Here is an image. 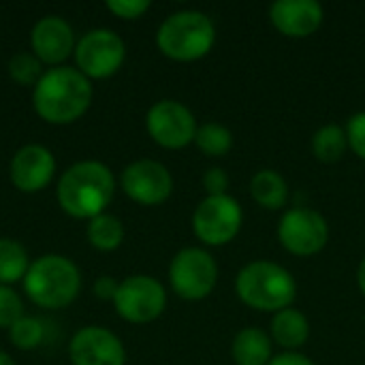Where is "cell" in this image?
<instances>
[{
  "label": "cell",
  "instance_id": "cell-1",
  "mask_svg": "<svg viewBox=\"0 0 365 365\" xmlns=\"http://www.w3.org/2000/svg\"><path fill=\"white\" fill-rule=\"evenodd\" d=\"M92 103L90 79L71 66H56L43 73L32 92L34 111L49 124H71L79 120Z\"/></svg>",
  "mask_w": 365,
  "mask_h": 365
},
{
  "label": "cell",
  "instance_id": "cell-2",
  "mask_svg": "<svg viewBox=\"0 0 365 365\" xmlns=\"http://www.w3.org/2000/svg\"><path fill=\"white\" fill-rule=\"evenodd\" d=\"M115 192L111 169L98 160L71 165L58 182V203L73 218H94L105 214Z\"/></svg>",
  "mask_w": 365,
  "mask_h": 365
},
{
  "label": "cell",
  "instance_id": "cell-3",
  "mask_svg": "<svg viewBox=\"0 0 365 365\" xmlns=\"http://www.w3.org/2000/svg\"><path fill=\"white\" fill-rule=\"evenodd\" d=\"M235 293L242 304L257 312H280L293 308L297 282L291 272L272 261H252L240 269Z\"/></svg>",
  "mask_w": 365,
  "mask_h": 365
},
{
  "label": "cell",
  "instance_id": "cell-4",
  "mask_svg": "<svg viewBox=\"0 0 365 365\" xmlns=\"http://www.w3.org/2000/svg\"><path fill=\"white\" fill-rule=\"evenodd\" d=\"M216 43L212 17L201 11L171 13L156 32L158 49L175 62H195L205 58Z\"/></svg>",
  "mask_w": 365,
  "mask_h": 365
},
{
  "label": "cell",
  "instance_id": "cell-5",
  "mask_svg": "<svg viewBox=\"0 0 365 365\" xmlns=\"http://www.w3.org/2000/svg\"><path fill=\"white\" fill-rule=\"evenodd\" d=\"M81 276L77 265L60 255H43L38 257L26 278L24 291L38 306L49 310L66 308L79 293Z\"/></svg>",
  "mask_w": 365,
  "mask_h": 365
},
{
  "label": "cell",
  "instance_id": "cell-6",
  "mask_svg": "<svg viewBox=\"0 0 365 365\" xmlns=\"http://www.w3.org/2000/svg\"><path fill=\"white\" fill-rule=\"evenodd\" d=\"M169 282L186 302L205 299L218 282V265L203 248H182L169 265Z\"/></svg>",
  "mask_w": 365,
  "mask_h": 365
},
{
  "label": "cell",
  "instance_id": "cell-7",
  "mask_svg": "<svg viewBox=\"0 0 365 365\" xmlns=\"http://www.w3.org/2000/svg\"><path fill=\"white\" fill-rule=\"evenodd\" d=\"M244 212L231 195L205 197L192 214V231L205 246H225L242 229Z\"/></svg>",
  "mask_w": 365,
  "mask_h": 365
},
{
  "label": "cell",
  "instance_id": "cell-8",
  "mask_svg": "<svg viewBox=\"0 0 365 365\" xmlns=\"http://www.w3.org/2000/svg\"><path fill=\"white\" fill-rule=\"evenodd\" d=\"M113 306L124 321L143 325L163 314L167 306V293L156 278L137 274L120 282Z\"/></svg>",
  "mask_w": 365,
  "mask_h": 365
},
{
  "label": "cell",
  "instance_id": "cell-9",
  "mask_svg": "<svg viewBox=\"0 0 365 365\" xmlns=\"http://www.w3.org/2000/svg\"><path fill=\"white\" fill-rule=\"evenodd\" d=\"M278 240L295 257H314L329 242V225L317 210L293 207L280 218Z\"/></svg>",
  "mask_w": 365,
  "mask_h": 365
},
{
  "label": "cell",
  "instance_id": "cell-10",
  "mask_svg": "<svg viewBox=\"0 0 365 365\" xmlns=\"http://www.w3.org/2000/svg\"><path fill=\"white\" fill-rule=\"evenodd\" d=\"M126 56L124 41L109 28L90 30L75 45L77 68L90 79H105L118 73Z\"/></svg>",
  "mask_w": 365,
  "mask_h": 365
},
{
  "label": "cell",
  "instance_id": "cell-11",
  "mask_svg": "<svg viewBox=\"0 0 365 365\" xmlns=\"http://www.w3.org/2000/svg\"><path fill=\"white\" fill-rule=\"evenodd\" d=\"M145 126L150 137L167 150H182L195 141L197 135V120L192 111L182 105L180 101H158L150 107Z\"/></svg>",
  "mask_w": 365,
  "mask_h": 365
},
{
  "label": "cell",
  "instance_id": "cell-12",
  "mask_svg": "<svg viewBox=\"0 0 365 365\" xmlns=\"http://www.w3.org/2000/svg\"><path fill=\"white\" fill-rule=\"evenodd\" d=\"M122 190L139 205H160L173 192V178L158 160H135L120 178Z\"/></svg>",
  "mask_w": 365,
  "mask_h": 365
},
{
  "label": "cell",
  "instance_id": "cell-13",
  "mask_svg": "<svg viewBox=\"0 0 365 365\" xmlns=\"http://www.w3.org/2000/svg\"><path fill=\"white\" fill-rule=\"evenodd\" d=\"M68 355L73 365L126 364V351L122 340L105 327L79 329L68 344Z\"/></svg>",
  "mask_w": 365,
  "mask_h": 365
},
{
  "label": "cell",
  "instance_id": "cell-14",
  "mask_svg": "<svg viewBox=\"0 0 365 365\" xmlns=\"http://www.w3.org/2000/svg\"><path fill=\"white\" fill-rule=\"evenodd\" d=\"M325 19L323 4L317 0H276L269 6L272 26L289 38L312 36Z\"/></svg>",
  "mask_w": 365,
  "mask_h": 365
},
{
  "label": "cell",
  "instance_id": "cell-15",
  "mask_svg": "<svg viewBox=\"0 0 365 365\" xmlns=\"http://www.w3.org/2000/svg\"><path fill=\"white\" fill-rule=\"evenodd\" d=\"M56 171L53 154L38 143L24 145L11 160V182L21 192H38L43 190Z\"/></svg>",
  "mask_w": 365,
  "mask_h": 365
},
{
  "label": "cell",
  "instance_id": "cell-16",
  "mask_svg": "<svg viewBox=\"0 0 365 365\" xmlns=\"http://www.w3.org/2000/svg\"><path fill=\"white\" fill-rule=\"evenodd\" d=\"M30 45H32V53L41 62L60 64L71 56L75 47V34L73 28L66 24V19L58 15H47L34 24L30 32Z\"/></svg>",
  "mask_w": 365,
  "mask_h": 365
},
{
  "label": "cell",
  "instance_id": "cell-17",
  "mask_svg": "<svg viewBox=\"0 0 365 365\" xmlns=\"http://www.w3.org/2000/svg\"><path fill=\"white\" fill-rule=\"evenodd\" d=\"M272 338L276 344L287 349V353H297L310 338V323L297 308H287L272 319Z\"/></svg>",
  "mask_w": 365,
  "mask_h": 365
},
{
  "label": "cell",
  "instance_id": "cell-18",
  "mask_svg": "<svg viewBox=\"0 0 365 365\" xmlns=\"http://www.w3.org/2000/svg\"><path fill=\"white\" fill-rule=\"evenodd\" d=\"M231 357L235 365H267L272 361V340L263 329L246 327L237 331L231 344Z\"/></svg>",
  "mask_w": 365,
  "mask_h": 365
},
{
  "label": "cell",
  "instance_id": "cell-19",
  "mask_svg": "<svg viewBox=\"0 0 365 365\" xmlns=\"http://www.w3.org/2000/svg\"><path fill=\"white\" fill-rule=\"evenodd\" d=\"M250 195L261 207L276 212L282 210L289 201V184L278 171L261 169L250 180Z\"/></svg>",
  "mask_w": 365,
  "mask_h": 365
},
{
  "label": "cell",
  "instance_id": "cell-20",
  "mask_svg": "<svg viewBox=\"0 0 365 365\" xmlns=\"http://www.w3.org/2000/svg\"><path fill=\"white\" fill-rule=\"evenodd\" d=\"M310 145H312L314 158H319L321 163H327V165L338 163L349 150L346 130L338 124H325L312 135Z\"/></svg>",
  "mask_w": 365,
  "mask_h": 365
},
{
  "label": "cell",
  "instance_id": "cell-21",
  "mask_svg": "<svg viewBox=\"0 0 365 365\" xmlns=\"http://www.w3.org/2000/svg\"><path fill=\"white\" fill-rule=\"evenodd\" d=\"M30 269L26 248L9 237H0V284L9 287L21 278H26Z\"/></svg>",
  "mask_w": 365,
  "mask_h": 365
},
{
  "label": "cell",
  "instance_id": "cell-22",
  "mask_svg": "<svg viewBox=\"0 0 365 365\" xmlns=\"http://www.w3.org/2000/svg\"><path fill=\"white\" fill-rule=\"evenodd\" d=\"M88 240L96 250H115L124 240V227L120 218L111 214H98L88 222Z\"/></svg>",
  "mask_w": 365,
  "mask_h": 365
},
{
  "label": "cell",
  "instance_id": "cell-23",
  "mask_svg": "<svg viewBox=\"0 0 365 365\" xmlns=\"http://www.w3.org/2000/svg\"><path fill=\"white\" fill-rule=\"evenodd\" d=\"M195 143L205 156L220 158L229 154V150L233 148V133L218 122H205L197 128Z\"/></svg>",
  "mask_w": 365,
  "mask_h": 365
},
{
  "label": "cell",
  "instance_id": "cell-24",
  "mask_svg": "<svg viewBox=\"0 0 365 365\" xmlns=\"http://www.w3.org/2000/svg\"><path fill=\"white\" fill-rule=\"evenodd\" d=\"M9 338L13 342V346L21 349V351H32L36 346H41L43 338H45V325L41 319L34 317H21L11 329H9Z\"/></svg>",
  "mask_w": 365,
  "mask_h": 365
},
{
  "label": "cell",
  "instance_id": "cell-25",
  "mask_svg": "<svg viewBox=\"0 0 365 365\" xmlns=\"http://www.w3.org/2000/svg\"><path fill=\"white\" fill-rule=\"evenodd\" d=\"M9 75L19 86H36L43 77V62L28 51H19L9 60Z\"/></svg>",
  "mask_w": 365,
  "mask_h": 365
},
{
  "label": "cell",
  "instance_id": "cell-26",
  "mask_svg": "<svg viewBox=\"0 0 365 365\" xmlns=\"http://www.w3.org/2000/svg\"><path fill=\"white\" fill-rule=\"evenodd\" d=\"M21 317H24L21 297L11 287L0 284V327L11 329Z\"/></svg>",
  "mask_w": 365,
  "mask_h": 365
},
{
  "label": "cell",
  "instance_id": "cell-27",
  "mask_svg": "<svg viewBox=\"0 0 365 365\" xmlns=\"http://www.w3.org/2000/svg\"><path fill=\"white\" fill-rule=\"evenodd\" d=\"M346 139H349V148L361 158L365 160V111H359L355 115L349 118L346 126Z\"/></svg>",
  "mask_w": 365,
  "mask_h": 365
},
{
  "label": "cell",
  "instance_id": "cell-28",
  "mask_svg": "<svg viewBox=\"0 0 365 365\" xmlns=\"http://www.w3.org/2000/svg\"><path fill=\"white\" fill-rule=\"evenodd\" d=\"M107 9L122 19H137L150 9V2L148 0H109Z\"/></svg>",
  "mask_w": 365,
  "mask_h": 365
},
{
  "label": "cell",
  "instance_id": "cell-29",
  "mask_svg": "<svg viewBox=\"0 0 365 365\" xmlns=\"http://www.w3.org/2000/svg\"><path fill=\"white\" fill-rule=\"evenodd\" d=\"M203 188L207 197H220L229 195V175L220 167H212L203 173Z\"/></svg>",
  "mask_w": 365,
  "mask_h": 365
},
{
  "label": "cell",
  "instance_id": "cell-30",
  "mask_svg": "<svg viewBox=\"0 0 365 365\" xmlns=\"http://www.w3.org/2000/svg\"><path fill=\"white\" fill-rule=\"evenodd\" d=\"M118 282L109 276H101L96 282H94V295L98 299H115V293H118Z\"/></svg>",
  "mask_w": 365,
  "mask_h": 365
},
{
  "label": "cell",
  "instance_id": "cell-31",
  "mask_svg": "<svg viewBox=\"0 0 365 365\" xmlns=\"http://www.w3.org/2000/svg\"><path fill=\"white\" fill-rule=\"evenodd\" d=\"M267 365H314V361L302 353H282V355L272 357V361Z\"/></svg>",
  "mask_w": 365,
  "mask_h": 365
},
{
  "label": "cell",
  "instance_id": "cell-32",
  "mask_svg": "<svg viewBox=\"0 0 365 365\" xmlns=\"http://www.w3.org/2000/svg\"><path fill=\"white\" fill-rule=\"evenodd\" d=\"M357 287H359L361 295H364V297H365V257H364V259H361L359 267H357Z\"/></svg>",
  "mask_w": 365,
  "mask_h": 365
},
{
  "label": "cell",
  "instance_id": "cell-33",
  "mask_svg": "<svg viewBox=\"0 0 365 365\" xmlns=\"http://www.w3.org/2000/svg\"><path fill=\"white\" fill-rule=\"evenodd\" d=\"M0 365H15V361L11 359V355H6L4 351H0Z\"/></svg>",
  "mask_w": 365,
  "mask_h": 365
}]
</instances>
